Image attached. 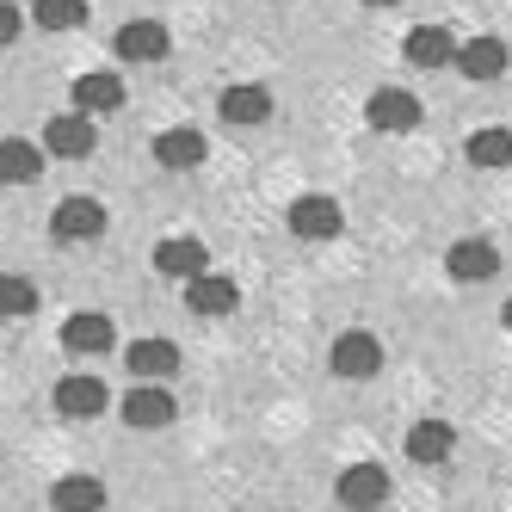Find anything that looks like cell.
Returning <instances> with one entry per match:
<instances>
[{"mask_svg":"<svg viewBox=\"0 0 512 512\" xmlns=\"http://www.w3.org/2000/svg\"><path fill=\"white\" fill-rule=\"evenodd\" d=\"M445 272L457 284H488V278H500V247L494 241H451Z\"/></svg>","mask_w":512,"mask_h":512,"instance_id":"4fadbf2b","label":"cell"},{"mask_svg":"<svg viewBox=\"0 0 512 512\" xmlns=\"http://www.w3.org/2000/svg\"><path fill=\"white\" fill-rule=\"evenodd\" d=\"M50 512H105V482L99 475H62V482H50Z\"/></svg>","mask_w":512,"mask_h":512,"instance_id":"44dd1931","label":"cell"},{"mask_svg":"<svg viewBox=\"0 0 512 512\" xmlns=\"http://www.w3.org/2000/svg\"><path fill=\"white\" fill-rule=\"evenodd\" d=\"M44 179V149L25 136H7L0 142V186H38Z\"/></svg>","mask_w":512,"mask_h":512,"instance_id":"d6986e66","label":"cell"},{"mask_svg":"<svg viewBox=\"0 0 512 512\" xmlns=\"http://www.w3.org/2000/svg\"><path fill=\"white\" fill-rule=\"evenodd\" d=\"M364 7H395V0H364Z\"/></svg>","mask_w":512,"mask_h":512,"instance_id":"83f0119b","label":"cell"},{"mask_svg":"<svg viewBox=\"0 0 512 512\" xmlns=\"http://www.w3.org/2000/svg\"><path fill=\"white\" fill-rule=\"evenodd\" d=\"M401 451H408V463H445V457L457 451V426H445V420H420V426H408Z\"/></svg>","mask_w":512,"mask_h":512,"instance_id":"ffe728a7","label":"cell"},{"mask_svg":"<svg viewBox=\"0 0 512 512\" xmlns=\"http://www.w3.org/2000/svg\"><path fill=\"white\" fill-rule=\"evenodd\" d=\"M223 124L229 130H260L266 118H272V93L260 87V81H235V87H223Z\"/></svg>","mask_w":512,"mask_h":512,"instance_id":"9c48e42d","label":"cell"},{"mask_svg":"<svg viewBox=\"0 0 512 512\" xmlns=\"http://www.w3.org/2000/svg\"><path fill=\"white\" fill-rule=\"evenodd\" d=\"M118 105H124V81H118V75L93 68V75H81V81H75V112L105 118V112H118Z\"/></svg>","mask_w":512,"mask_h":512,"instance_id":"7402d4cb","label":"cell"},{"mask_svg":"<svg viewBox=\"0 0 512 512\" xmlns=\"http://www.w3.org/2000/svg\"><path fill=\"white\" fill-rule=\"evenodd\" d=\"M186 309L192 315H235L241 309V284L223 278V272H198V278H186Z\"/></svg>","mask_w":512,"mask_h":512,"instance_id":"5bb4252c","label":"cell"},{"mask_svg":"<svg viewBox=\"0 0 512 512\" xmlns=\"http://www.w3.org/2000/svg\"><path fill=\"white\" fill-rule=\"evenodd\" d=\"M340 506H352V512H371V506H383L389 500V469L383 463H352V469H340Z\"/></svg>","mask_w":512,"mask_h":512,"instance_id":"8fae6325","label":"cell"},{"mask_svg":"<svg viewBox=\"0 0 512 512\" xmlns=\"http://www.w3.org/2000/svg\"><path fill=\"white\" fill-rule=\"evenodd\" d=\"M149 155H155L167 173H192V167H204V155H210V136L192 130V124H173V130H161V136L149 142Z\"/></svg>","mask_w":512,"mask_h":512,"instance_id":"52a82bcc","label":"cell"},{"mask_svg":"<svg viewBox=\"0 0 512 512\" xmlns=\"http://www.w3.org/2000/svg\"><path fill=\"white\" fill-rule=\"evenodd\" d=\"M500 321H506V334H512V297H506V309H500Z\"/></svg>","mask_w":512,"mask_h":512,"instance_id":"4316f807","label":"cell"},{"mask_svg":"<svg viewBox=\"0 0 512 512\" xmlns=\"http://www.w3.org/2000/svg\"><path fill=\"white\" fill-rule=\"evenodd\" d=\"M506 62H512V56H506V38H494V31L457 44V75H463V81H500Z\"/></svg>","mask_w":512,"mask_h":512,"instance_id":"30bf717a","label":"cell"},{"mask_svg":"<svg viewBox=\"0 0 512 512\" xmlns=\"http://www.w3.org/2000/svg\"><path fill=\"white\" fill-rule=\"evenodd\" d=\"M167 50H173V38H167L161 19H130V25L118 31V56H124V62H161Z\"/></svg>","mask_w":512,"mask_h":512,"instance_id":"e0dca14e","label":"cell"},{"mask_svg":"<svg viewBox=\"0 0 512 512\" xmlns=\"http://www.w3.org/2000/svg\"><path fill=\"white\" fill-rule=\"evenodd\" d=\"M420 99L408 93V87H377L371 99H364V124H371L377 136H408V130H420Z\"/></svg>","mask_w":512,"mask_h":512,"instance_id":"7a4b0ae2","label":"cell"},{"mask_svg":"<svg viewBox=\"0 0 512 512\" xmlns=\"http://www.w3.org/2000/svg\"><path fill=\"white\" fill-rule=\"evenodd\" d=\"M50 401H56V414H62V420H99L105 408H112V389H105V377L75 371V377H56Z\"/></svg>","mask_w":512,"mask_h":512,"instance_id":"3957f363","label":"cell"},{"mask_svg":"<svg viewBox=\"0 0 512 512\" xmlns=\"http://www.w3.org/2000/svg\"><path fill=\"white\" fill-rule=\"evenodd\" d=\"M401 56H408V68H451L457 62V31L445 25H420L401 38Z\"/></svg>","mask_w":512,"mask_h":512,"instance_id":"2e32d148","label":"cell"},{"mask_svg":"<svg viewBox=\"0 0 512 512\" xmlns=\"http://www.w3.org/2000/svg\"><path fill=\"white\" fill-rule=\"evenodd\" d=\"M44 149H50L56 161H87V155L99 149V130H93L87 112H56V118L44 124Z\"/></svg>","mask_w":512,"mask_h":512,"instance_id":"8992f818","label":"cell"},{"mask_svg":"<svg viewBox=\"0 0 512 512\" xmlns=\"http://www.w3.org/2000/svg\"><path fill=\"white\" fill-rule=\"evenodd\" d=\"M327 371H334L340 383H371L383 371V340L371 334V327H346V334L334 340V352H327Z\"/></svg>","mask_w":512,"mask_h":512,"instance_id":"6da1fadb","label":"cell"},{"mask_svg":"<svg viewBox=\"0 0 512 512\" xmlns=\"http://www.w3.org/2000/svg\"><path fill=\"white\" fill-rule=\"evenodd\" d=\"M124 364H130L136 383H167V377L179 371V346H173V340H136V346L124 352Z\"/></svg>","mask_w":512,"mask_h":512,"instance_id":"ac0fdd59","label":"cell"},{"mask_svg":"<svg viewBox=\"0 0 512 512\" xmlns=\"http://www.w3.org/2000/svg\"><path fill=\"white\" fill-rule=\"evenodd\" d=\"M19 31H25V13L13 7V0H0V44H13Z\"/></svg>","mask_w":512,"mask_h":512,"instance_id":"484cf974","label":"cell"},{"mask_svg":"<svg viewBox=\"0 0 512 512\" xmlns=\"http://www.w3.org/2000/svg\"><path fill=\"white\" fill-rule=\"evenodd\" d=\"M118 414H124L130 432H161V426L179 420V401L167 395V383H136V389L118 401Z\"/></svg>","mask_w":512,"mask_h":512,"instance_id":"277c9868","label":"cell"},{"mask_svg":"<svg viewBox=\"0 0 512 512\" xmlns=\"http://www.w3.org/2000/svg\"><path fill=\"white\" fill-rule=\"evenodd\" d=\"M50 235L56 241H99L105 235V204L99 198H62L50 210Z\"/></svg>","mask_w":512,"mask_h":512,"instance_id":"ba28073f","label":"cell"},{"mask_svg":"<svg viewBox=\"0 0 512 512\" xmlns=\"http://www.w3.org/2000/svg\"><path fill=\"white\" fill-rule=\"evenodd\" d=\"M31 19H38L44 31H81L87 25V0H38Z\"/></svg>","mask_w":512,"mask_h":512,"instance_id":"d4e9b609","label":"cell"},{"mask_svg":"<svg viewBox=\"0 0 512 512\" xmlns=\"http://www.w3.org/2000/svg\"><path fill=\"white\" fill-rule=\"evenodd\" d=\"M112 340H118V327H112V315H99V309H81V315H68V321H62V346H68V352H81V358L112 352Z\"/></svg>","mask_w":512,"mask_h":512,"instance_id":"9a60e30c","label":"cell"},{"mask_svg":"<svg viewBox=\"0 0 512 512\" xmlns=\"http://www.w3.org/2000/svg\"><path fill=\"white\" fill-rule=\"evenodd\" d=\"M284 223H290V235H297V241H334L346 229V210L334 198H321V192H303L297 204L284 210Z\"/></svg>","mask_w":512,"mask_h":512,"instance_id":"5b68a950","label":"cell"},{"mask_svg":"<svg viewBox=\"0 0 512 512\" xmlns=\"http://www.w3.org/2000/svg\"><path fill=\"white\" fill-rule=\"evenodd\" d=\"M155 272L161 278H198V272H210V247L198 235H167V241H155Z\"/></svg>","mask_w":512,"mask_h":512,"instance_id":"7c38bea8","label":"cell"},{"mask_svg":"<svg viewBox=\"0 0 512 512\" xmlns=\"http://www.w3.org/2000/svg\"><path fill=\"white\" fill-rule=\"evenodd\" d=\"M38 309V284L19 278V272H0V321H19Z\"/></svg>","mask_w":512,"mask_h":512,"instance_id":"cb8c5ba5","label":"cell"},{"mask_svg":"<svg viewBox=\"0 0 512 512\" xmlns=\"http://www.w3.org/2000/svg\"><path fill=\"white\" fill-rule=\"evenodd\" d=\"M469 167H512V130L506 124H488L469 136Z\"/></svg>","mask_w":512,"mask_h":512,"instance_id":"603a6c76","label":"cell"}]
</instances>
